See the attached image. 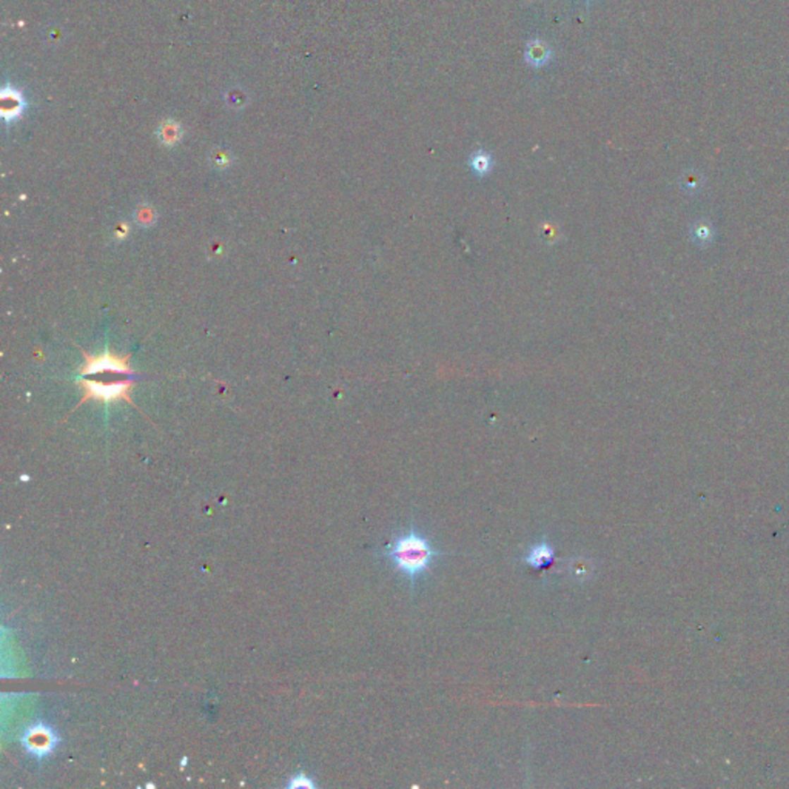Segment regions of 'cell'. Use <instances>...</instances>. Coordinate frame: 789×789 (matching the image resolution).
<instances>
[{
  "label": "cell",
  "mask_w": 789,
  "mask_h": 789,
  "mask_svg": "<svg viewBox=\"0 0 789 789\" xmlns=\"http://www.w3.org/2000/svg\"><path fill=\"white\" fill-rule=\"evenodd\" d=\"M526 62L534 68H542L552 59V49L542 39L529 40L526 45Z\"/></svg>",
  "instance_id": "8992f818"
},
{
  "label": "cell",
  "mask_w": 789,
  "mask_h": 789,
  "mask_svg": "<svg viewBox=\"0 0 789 789\" xmlns=\"http://www.w3.org/2000/svg\"><path fill=\"white\" fill-rule=\"evenodd\" d=\"M137 221L140 224H144V226H149L154 221V214L152 213V209L149 207H144V209H140L137 213Z\"/></svg>",
  "instance_id": "9c48e42d"
},
{
  "label": "cell",
  "mask_w": 789,
  "mask_h": 789,
  "mask_svg": "<svg viewBox=\"0 0 789 789\" xmlns=\"http://www.w3.org/2000/svg\"><path fill=\"white\" fill-rule=\"evenodd\" d=\"M472 165H473V170L484 173L489 169H491L492 165V159L491 156H489L486 152H477L472 157Z\"/></svg>",
  "instance_id": "ba28073f"
},
{
  "label": "cell",
  "mask_w": 789,
  "mask_h": 789,
  "mask_svg": "<svg viewBox=\"0 0 789 789\" xmlns=\"http://www.w3.org/2000/svg\"><path fill=\"white\" fill-rule=\"evenodd\" d=\"M290 786H293V788H295V786H296V788H313V782H312V780H310L309 777L298 776V777L293 778V782H292V785H290Z\"/></svg>",
  "instance_id": "30bf717a"
},
{
  "label": "cell",
  "mask_w": 789,
  "mask_h": 789,
  "mask_svg": "<svg viewBox=\"0 0 789 789\" xmlns=\"http://www.w3.org/2000/svg\"><path fill=\"white\" fill-rule=\"evenodd\" d=\"M383 555L398 572L412 581L413 586L415 580L427 574L432 569L441 556V552L432 544L426 535L412 526L405 534L395 537Z\"/></svg>",
  "instance_id": "6da1fadb"
},
{
  "label": "cell",
  "mask_w": 789,
  "mask_h": 789,
  "mask_svg": "<svg viewBox=\"0 0 789 789\" xmlns=\"http://www.w3.org/2000/svg\"><path fill=\"white\" fill-rule=\"evenodd\" d=\"M59 745V737L44 723H35L25 729L22 735V746L30 755L36 759H45Z\"/></svg>",
  "instance_id": "7a4b0ae2"
},
{
  "label": "cell",
  "mask_w": 789,
  "mask_h": 789,
  "mask_svg": "<svg viewBox=\"0 0 789 789\" xmlns=\"http://www.w3.org/2000/svg\"><path fill=\"white\" fill-rule=\"evenodd\" d=\"M23 110V99L20 96V93L18 91H14L11 88H6L4 90V94H2V113L5 116V119H14L18 118V116L22 113Z\"/></svg>",
  "instance_id": "52a82bcc"
},
{
  "label": "cell",
  "mask_w": 789,
  "mask_h": 789,
  "mask_svg": "<svg viewBox=\"0 0 789 789\" xmlns=\"http://www.w3.org/2000/svg\"><path fill=\"white\" fill-rule=\"evenodd\" d=\"M85 362L80 367V373L84 377L96 375L102 372L122 373V375H133V370L128 364V356H116L111 352H105L99 356H91L84 353Z\"/></svg>",
  "instance_id": "277c9868"
},
{
  "label": "cell",
  "mask_w": 789,
  "mask_h": 789,
  "mask_svg": "<svg viewBox=\"0 0 789 789\" xmlns=\"http://www.w3.org/2000/svg\"><path fill=\"white\" fill-rule=\"evenodd\" d=\"M522 561L532 569H546L555 561V549L547 539H542V542L530 547Z\"/></svg>",
  "instance_id": "5b68a950"
},
{
  "label": "cell",
  "mask_w": 789,
  "mask_h": 789,
  "mask_svg": "<svg viewBox=\"0 0 789 789\" xmlns=\"http://www.w3.org/2000/svg\"><path fill=\"white\" fill-rule=\"evenodd\" d=\"M131 381H119V383L105 384V383H96V381H80L82 390H84V400H96L102 403H111V401H130V390H131Z\"/></svg>",
  "instance_id": "3957f363"
}]
</instances>
